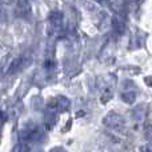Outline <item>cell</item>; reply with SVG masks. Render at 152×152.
Here are the masks:
<instances>
[{"label": "cell", "mask_w": 152, "mask_h": 152, "mask_svg": "<svg viewBox=\"0 0 152 152\" xmlns=\"http://www.w3.org/2000/svg\"><path fill=\"white\" fill-rule=\"evenodd\" d=\"M20 136L24 142H31V143H40L44 140V132L37 124L28 123L20 132Z\"/></svg>", "instance_id": "cell-1"}, {"label": "cell", "mask_w": 152, "mask_h": 152, "mask_svg": "<svg viewBox=\"0 0 152 152\" xmlns=\"http://www.w3.org/2000/svg\"><path fill=\"white\" fill-rule=\"evenodd\" d=\"M103 124L111 129H121L126 126V120H124V118L121 115H119V113L110 112L103 119Z\"/></svg>", "instance_id": "cell-2"}, {"label": "cell", "mask_w": 152, "mask_h": 152, "mask_svg": "<svg viewBox=\"0 0 152 152\" xmlns=\"http://www.w3.org/2000/svg\"><path fill=\"white\" fill-rule=\"evenodd\" d=\"M48 108H51V110L53 111V112H64V111H67L69 108V105H71V102H69L68 97L66 96H61V95H59V96H55L52 97V99L48 102Z\"/></svg>", "instance_id": "cell-3"}, {"label": "cell", "mask_w": 152, "mask_h": 152, "mask_svg": "<svg viewBox=\"0 0 152 152\" xmlns=\"http://www.w3.org/2000/svg\"><path fill=\"white\" fill-rule=\"evenodd\" d=\"M18 13L21 19L24 20H31L32 18V8L31 4L28 3V0H19L18 3Z\"/></svg>", "instance_id": "cell-4"}, {"label": "cell", "mask_w": 152, "mask_h": 152, "mask_svg": "<svg viewBox=\"0 0 152 152\" xmlns=\"http://www.w3.org/2000/svg\"><path fill=\"white\" fill-rule=\"evenodd\" d=\"M63 20L64 16L60 11H52L48 16V21H50L52 29H55V31H60L63 28Z\"/></svg>", "instance_id": "cell-5"}, {"label": "cell", "mask_w": 152, "mask_h": 152, "mask_svg": "<svg viewBox=\"0 0 152 152\" xmlns=\"http://www.w3.org/2000/svg\"><path fill=\"white\" fill-rule=\"evenodd\" d=\"M31 63V60L29 59H27L26 56H20V58L15 59V60L12 61V64H11V67L8 68V74H18V72H20L21 69H24L28 64Z\"/></svg>", "instance_id": "cell-6"}, {"label": "cell", "mask_w": 152, "mask_h": 152, "mask_svg": "<svg viewBox=\"0 0 152 152\" xmlns=\"http://www.w3.org/2000/svg\"><path fill=\"white\" fill-rule=\"evenodd\" d=\"M120 97L127 104L135 103V100H136V97H137V92H136V89H132L131 83H126V88H124L123 92L120 94Z\"/></svg>", "instance_id": "cell-7"}, {"label": "cell", "mask_w": 152, "mask_h": 152, "mask_svg": "<svg viewBox=\"0 0 152 152\" xmlns=\"http://www.w3.org/2000/svg\"><path fill=\"white\" fill-rule=\"evenodd\" d=\"M111 23H112V27L115 28V31L118 32V34H123V32L126 31V21H124L120 16L115 15L112 18V20H111Z\"/></svg>", "instance_id": "cell-8"}, {"label": "cell", "mask_w": 152, "mask_h": 152, "mask_svg": "<svg viewBox=\"0 0 152 152\" xmlns=\"http://www.w3.org/2000/svg\"><path fill=\"white\" fill-rule=\"evenodd\" d=\"M56 112H53V111H48L47 113H45L44 116V121H45V126L48 127V128H52L53 126H55L56 123Z\"/></svg>", "instance_id": "cell-9"}, {"label": "cell", "mask_w": 152, "mask_h": 152, "mask_svg": "<svg viewBox=\"0 0 152 152\" xmlns=\"http://www.w3.org/2000/svg\"><path fill=\"white\" fill-rule=\"evenodd\" d=\"M8 20V12H7V8L0 3V24L5 23Z\"/></svg>", "instance_id": "cell-10"}, {"label": "cell", "mask_w": 152, "mask_h": 152, "mask_svg": "<svg viewBox=\"0 0 152 152\" xmlns=\"http://www.w3.org/2000/svg\"><path fill=\"white\" fill-rule=\"evenodd\" d=\"M13 152H28V147H27L24 143H20V144L15 145V148H13Z\"/></svg>", "instance_id": "cell-11"}, {"label": "cell", "mask_w": 152, "mask_h": 152, "mask_svg": "<svg viewBox=\"0 0 152 152\" xmlns=\"http://www.w3.org/2000/svg\"><path fill=\"white\" fill-rule=\"evenodd\" d=\"M50 152H68L66 150V148H63V147H55V148H52Z\"/></svg>", "instance_id": "cell-12"}, {"label": "cell", "mask_w": 152, "mask_h": 152, "mask_svg": "<svg viewBox=\"0 0 152 152\" xmlns=\"http://www.w3.org/2000/svg\"><path fill=\"white\" fill-rule=\"evenodd\" d=\"M142 152H151V147H150V144H148L147 147H144V148H143Z\"/></svg>", "instance_id": "cell-13"}, {"label": "cell", "mask_w": 152, "mask_h": 152, "mask_svg": "<svg viewBox=\"0 0 152 152\" xmlns=\"http://www.w3.org/2000/svg\"><path fill=\"white\" fill-rule=\"evenodd\" d=\"M97 3H99V4H107L108 1H110V0H96Z\"/></svg>", "instance_id": "cell-14"}]
</instances>
